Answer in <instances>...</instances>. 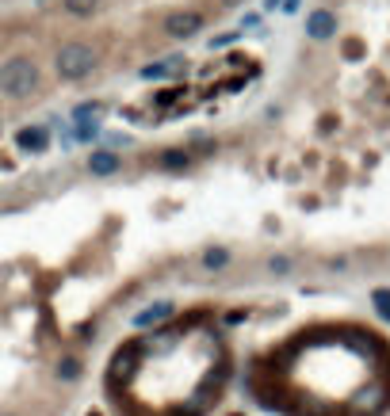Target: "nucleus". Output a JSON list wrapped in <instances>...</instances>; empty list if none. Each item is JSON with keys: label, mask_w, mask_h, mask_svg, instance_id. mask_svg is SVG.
<instances>
[{"label": "nucleus", "mask_w": 390, "mask_h": 416, "mask_svg": "<svg viewBox=\"0 0 390 416\" xmlns=\"http://www.w3.org/2000/svg\"><path fill=\"white\" fill-rule=\"evenodd\" d=\"M38 88V69L31 58H8L0 65V92L8 100H27Z\"/></svg>", "instance_id": "nucleus-1"}, {"label": "nucleus", "mask_w": 390, "mask_h": 416, "mask_svg": "<svg viewBox=\"0 0 390 416\" xmlns=\"http://www.w3.org/2000/svg\"><path fill=\"white\" fill-rule=\"evenodd\" d=\"M54 65H58V73H62L65 80H85V77H92V69L100 65V54H96L92 43L73 38V43H65L62 50H58Z\"/></svg>", "instance_id": "nucleus-2"}, {"label": "nucleus", "mask_w": 390, "mask_h": 416, "mask_svg": "<svg viewBox=\"0 0 390 416\" xmlns=\"http://www.w3.org/2000/svg\"><path fill=\"white\" fill-rule=\"evenodd\" d=\"M337 35V15L329 12V8H314L310 15H306V38H318V43H325V38Z\"/></svg>", "instance_id": "nucleus-3"}, {"label": "nucleus", "mask_w": 390, "mask_h": 416, "mask_svg": "<svg viewBox=\"0 0 390 416\" xmlns=\"http://www.w3.org/2000/svg\"><path fill=\"white\" fill-rule=\"evenodd\" d=\"M199 27H203V15L199 12H173L165 20V35L168 38H192Z\"/></svg>", "instance_id": "nucleus-4"}, {"label": "nucleus", "mask_w": 390, "mask_h": 416, "mask_svg": "<svg viewBox=\"0 0 390 416\" xmlns=\"http://www.w3.org/2000/svg\"><path fill=\"white\" fill-rule=\"evenodd\" d=\"M115 168H119L115 153H92V161H88V172H96V176H111Z\"/></svg>", "instance_id": "nucleus-5"}, {"label": "nucleus", "mask_w": 390, "mask_h": 416, "mask_svg": "<svg viewBox=\"0 0 390 416\" xmlns=\"http://www.w3.org/2000/svg\"><path fill=\"white\" fill-rule=\"evenodd\" d=\"M46 142H50V138H46L43 126H31V130H23V134H20V145H23V149H31V153H43Z\"/></svg>", "instance_id": "nucleus-6"}, {"label": "nucleus", "mask_w": 390, "mask_h": 416, "mask_svg": "<svg viewBox=\"0 0 390 416\" xmlns=\"http://www.w3.org/2000/svg\"><path fill=\"white\" fill-rule=\"evenodd\" d=\"M58 378H65V382L80 378V359L77 355H62L58 359Z\"/></svg>", "instance_id": "nucleus-7"}, {"label": "nucleus", "mask_w": 390, "mask_h": 416, "mask_svg": "<svg viewBox=\"0 0 390 416\" xmlns=\"http://www.w3.org/2000/svg\"><path fill=\"white\" fill-rule=\"evenodd\" d=\"M168 313H173V306H168V302H157V306H150V309H145L142 317H138V325H150V321H165Z\"/></svg>", "instance_id": "nucleus-8"}, {"label": "nucleus", "mask_w": 390, "mask_h": 416, "mask_svg": "<svg viewBox=\"0 0 390 416\" xmlns=\"http://www.w3.org/2000/svg\"><path fill=\"white\" fill-rule=\"evenodd\" d=\"M96 4H100V0H62V8L69 15H92Z\"/></svg>", "instance_id": "nucleus-9"}, {"label": "nucleus", "mask_w": 390, "mask_h": 416, "mask_svg": "<svg viewBox=\"0 0 390 416\" xmlns=\"http://www.w3.org/2000/svg\"><path fill=\"white\" fill-rule=\"evenodd\" d=\"M371 302H375V309H379V313H383L387 321H390V290H387V287H379L375 295H371Z\"/></svg>", "instance_id": "nucleus-10"}, {"label": "nucleus", "mask_w": 390, "mask_h": 416, "mask_svg": "<svg viewBox=\"0 0 390 416\" xmlns=\"http://www.w3.org/2000/svg\"><path fill=\"white\" fill-rule=\"evenodd\" d=\"M96 134H100V126H96V122H80V126H77L80 142H88V138H96Z\"/></svg>", "instance_id": "nucleus-11"}, {"label": "nucleus", "mask_w": 390, "mask_h": 416, "mask_svg": "<svg viewBox=\"0 0 390 416\" xmlns=\"http://www.w3.org/2000/svg\"><path fill=\"white\" fill-rule=\"evenodd\" d=\"M226 264V252H210L207 256V267H222Z\"/></svg>", "instance_id": "nucleus-12"}, {"label": "nucleus", "mask_w": 390, "mask_h": 416, "mask_svg": "<svg viewBox=\"0 0 390 416\" xmlns=\"http://www.w3.org/2000/svg\"><path fill=\"white\" fill-rule=\"evenodd\" d=\"M283 4V0H268V8H280Z\"/></svg>", "instance_id": "nucleus-13"}, {"label": "nucleus", "mask_w": 390, "mask_h": 416, "mask_svg": "<svg viewBox=\"0 0 390 416\" xmlns=\"http://www.w3.org/2000/svg\"><path fill=\"white\" fill-rule=\"evenodd\" d=\"M88 416H100V413H88Z\"/></svg>", "instance_id": "nucleus-14"}]
</instances>
